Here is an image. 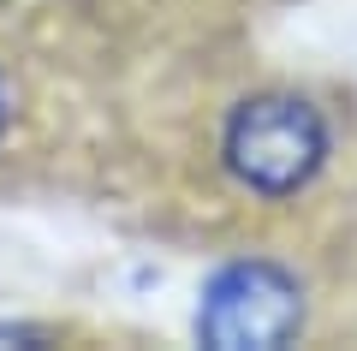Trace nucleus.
I'll return each mask as SVG.
<instances>
[{"label":"nucleus","mask_w":357,"mask_h":351,"mask_svg":"<svg viewBox=\"0 0 357 351\" xmlns=\"http://www.w3.org/2000/svg\"><path fill=\"white\" fill-rule=\"evenodd\" d=\"M220 161L256 197H292L328 161V126L304 96H250L220 131Z\"/></svg>","instance_id":"f257e3e1"},{"label":"nucleus","mask_w":357,"mask_h":351,"mask_svg":"<svg viewBox=\"0 0 357 351\" xmlns=\"http://www.w3.org/2000/svg\"><path fill=\"white\" fill-rule=\"evenodd\" d=\"M6 113H13V101H6V84H0V131H6Z\"/></svg>","instance_id":"7ed1b4c3"},{"label":"nucleus","mask_w":357,"mask_h":351,"mask_svg":"<svg viewBox=\"0 0 357 351\" xmlns=\"http://www.w3.org/2000/svg\"><path fill=\"white\" fill-rule=\"evenodd\" d=\"M304 334V286L280 262L244 256L203 286L197 339L215 351H274Z\"/></svg>","instance_id":"f03ea898"}]
</instances>
